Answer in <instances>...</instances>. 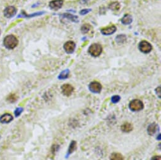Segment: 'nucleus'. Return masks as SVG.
I'll list each match as a JSON object with an SVG mask.
<instances>
[{"label":"nucleus","mask_w":161,"mask_h":160,"mask_svg":"<svg viewBox=\"0 0 161 160\" xmlns=\"http://www.w3.org/2000/svg\"><path fill=\"white\" fill-rule=\"evenodd\" d=\"M157 125L153 123V124H151L148 127V129H147V131H148V133L149 135H153L155 132L157 131Z\"/></svg>","instance_id":"4468645a"},{"label":"nucleus","mask_w":161,"mask_h":160,"mask_svg":"<svg viewBox=\"0 0 161 160\" xmlns=\"http://www.w3.org/2000/svg\"><path fill=\"white\" fill-rule=\"evenodd\" d=\"M63 47L66 53L72 54L75 51L76 45L73 41H68V42L65 44Z\"/></svg>","instance_id":"6e6552de"},{"label":"nucleus","mask_w":161,"mask_h":160,"mask_svg":"<svg viewBox=\"0 0 161 160\" xmlns=\"http://www.w3.org/2000/svg\"><path fill=\"white\" fill-rule=\"evenodd\" d=\"M62 93L64 95L69 97L73 92L74 88L70 84H65L61 86Z\"/></svg>","instance_id":"423d86ee"},{"label":"nucleus","mask_w":161,"mask_h":160,"mask_svg":"<svg viewBox=\"0 0 161 160\" xmlns=\"http://www.w3.org/2000/svg\"><path fill=\"white\" fill-rule=\"evenodd\" d=\"M138 49H139L144 54H148L152 50V46L149 42L144 40L140 42L139 45H138Z\"/></svg>","instance_id":"20e7f679"},{"label":"nucleus","mask_w":161,"mask_h":160,"mask_svg":"<svg viewBox=\"0 0 161 160\" xmlns=\"http://www.w3.org/2000/svg\"><path fill=\"white\" fill-rule=\"evenodd\" d=\"M7 100H8V102H10L11 103H13V102H15V101H17V97L15 95H10L8 97Z\"/></svg>","instance_id":"4be33fe9"},{"label":"nucleus","mask_w":161,"mask_h":160,"mask_svg":"<svg viewBox=\"0 0 161 160\" xmlns=\"http://www.w3.org/2000/svg\"><path fill=\"white\" fill-rule=\"evenodd\" d=\"M129 107L131 110L134 112L140 111L144 108V103L140 100H133L129 103Z\"/></svg>","instance_id":"7ed1b4c3"},{"label":"nucleus","mask_w":161,"mask_h":160,"mask_svg":"<svg viewBox=\"0 0 161 160\" xmlns=\"http://www.w3.org/2000/svg\"><path fill=\"white\" fill-rule=\"evenodd\" d=\"M132 22H133V18L129 14L125 15L121 19V23L123 25H125L131 24Z\"/></svg>","instance_id":"f8f14e48"},{"label":"nucleus","mask_w":161,"mask_h":160,"mask_svg":"<svg viewBox=\"0 0 161 160\" xmlns=\"http://www.w3.org/2000/svg\"><path fill=\"white\" fill-rule=\"evenodd\" d=\"M0 138H1V136H0Z\"/></svg>","instance_id":"cd10ccee"},{"label":"nucleus","mask_w":161,"mask_h":160,"mask_svg":"<svg viewBox=\"0 0 161 160\" xmlns=\"http://www.w3.org/2000/svg\"><path fill=\"white\" fill-rule=\"evenodd\" d=\"M111 100H112V102H113L114 103H117V102H118L119 101L120 97L118 95H115V96H113V97H112Z\"/></svg>","instance_id":"b1692460"},{"label":"nucleus","mask_w":161,"mask_h":160,"mask_svg":"<svg viewBox=\"0 0 161 160\" xmlns=\"http://www.w3.org/2000/svg\"><path fill=\"white\" fill-rule=\"evenodd\" d=\"M62 16L72 22H78V17L77 16H75L71 14H63Z\"/></svg>","instance_id":"f3484780"},{"label":"nucleus","mask_w":161,"mask_h":160,"mask_svg":"<svg viewBox=\"0 0 161 160\" xmlns=\"http://www.w3.org/2000/svg\"><path fill=\"white\" fill-rule=\"evenodd\" d=\"M92 11L91 9H83L82 11H80V14L82 15H85L87 14L89 12H91Z\"/></svg>","instance_id":"5701e85b"},{"label":"nucleus","mask_w":161,"mask_h":160,"mask_svg":"<svg viewBox=\"0 0 161 160\" xmlns=\"http://www.w3.org/2000/svg\"><path fill=\"white\" fill-rule=\"evenodd\" d=\"M110 160H124V158L120 153H113L111 154Z\"/></svg>","instance_id":"2eb2a0df"},{"label":"nucleus","mask_w":161,"mask_h":160,"mask_svg":"<svg viewBox=\"0 0 161 160\" xmlns=\"http://www.w3.org/2000/svg\"><path fill=\"white\" fill-rule=\"evenodd\" d=\"M13 119V116L10 113H4L0 117V122L3 124H8Z\"/></svg>","instance_id":"9b49d317"},{"label":"nucleus","mask_w":161,"mask_h":160,"mask_svg":"<svg viewBox=\"0 0 161 160\" xmlns=\"http://www.w3.org/2000/svg\"><path fill=\"white\" fill-rule=\"evenodd\" d=\"M151 160H161V157L160 156H155L151 158Z\"/></svg>","instance_id":"bb28decb"},{"label":"nucleus","mask_w":161,"mask_h":160,"mask_svg":"<svg viewBox=\"0 0 161 160\" xmlns=\"http://www.w3.org/2000/svg\"><path fill=\"white\" fill-rule=\"evenodd\" d=\"M102 52V47L99 44H93L88 48V52L93 57H97Z\"/></svg>","instance_id":"f03ea898"},{"label":"nucleus","mask_w":161,"mask_h":160,"mask_svg":"<svg viewBox=\"0 0 161 160\" xmlns=\"http://www.w3.org/2000/svg\"><path fill=\"white\" fill-rule=\"evenodd\" d=\"M3 44L6 48L8 49H13L17 46L19 41L15 36L13 35H9L4 39Z\"/></svg>","instance_id":"f257e3e1"},{"label":"nucleus","mask_w":161,"mask_h":160,"mask_svg":"<svg viewBox=\"0 0 161 160\" xmlns=\"http://www.w3.org/2000/svg\"><path fill=\"white\" fill-rule=\"evenodd\" d=\"M92 28L91 26L89 24H84L81 28V30L83 34L87 33L90 30V29Z\"/></svg>","instance_id":"6ab92c4d"},{"label":"nucleus","mask_w":161,"mask_h":160,"mask_svg":"<svg viewBox=\"0 0 161 160\" xmlns=\"http://www.w3.org/2000/svg\"><path fill=\"white\" fill-rule=\"evenodd\" d=\"M76 145H77V143H76V142L74 141L71 143L69 149H68V153L69 154H71V153H73L75 149H76Z\"/></svg>","instance_id":"aec40b11"},{"label":"nucleus","mask_w":161,"mask_h":160,"mask_svg":"<svg viewBox=\"0 0 161 160\" xmlns=\"http://www.w3.org/2000/svg\"><path fill=\"white\" fill-rule=\"evenodd\" d=\"M155 91H156V93H157V95L159 96V98H160V95H161L160 92H161V90H160V86H159L158 88H156Z\"/></svg>","instance_id":"a878e982"},{"label":"nucleus","mask_w":161,"mask_h":160,"mask_svg":"<svg viewBox=\"0 0 161 160\" xmlns=\"http://www.w3.org/2000/svg\"><path fill=\"white\" fill-rule=\"evenodd\" d=\"M17 13V9L13 6H8L4 10V15L7 18H12L14 17Z\"/></svg>","instance_id":"0eeeda50"},{"label":"nucleus","mask_w":161,"mask_h":160,"mask_svg":"<svg viewBox=\"0 0 161 160\" xmlns=\"http://www.w3.org/2000/svg\"><path fill=\"white\" fill-rule=\"evenodd\" d=\"M22 111H23V108H17L15 111V116L16 117H18L20 116V114L22 112Z\"/></svg>","instance_id":"393cba45"},{"label":"nucleus","mask_w":161,"mask_h":160,"mask_svg":"<svg viewBox=\"0 0 161 160\" xmlns=\"http://www.w3.org/2000/svg\"><path fill=\"white\" fill-rule=\"evenodd\" d=\"M126 40V37L124 35H119L116 37V40L118 44H122Z\"/></svg>","instance_id":"a211bd4d"},{"label":"nucleus","mask_w":161,"mask_h":160,"mask_svg":"<svg viewBox=\"0 0 161 160\" xmlns=\"http://www.w3.org/2000/svg\"><path fill=\"white\" fill-rule=\"evenodd\" d=\"M68 75H69V71L68 70H66L64 71H63L61 73L60 75L59 76V78L60 79H66L68 77Z\"/></svg>","instance_id":"412c9836"},{"label":"nucleus","mask_w":161,"mask_h":160,"mask_svg":"<svg viewBox=\"0 0 161 160\" xmlns=\"http://www.w3.org/2000/svg\"><path fill=\"white\" fill-rule=\"evenodd\" d=\"M109 8L110 9V10H113V11L119 10V8H120V4L117 1L113 2V3H111L109 4Z\"/></svg>","instance_id":"dca6fc26"},{"label":"nucleus","mask_w":161,"mask_h":160,"mask_svg":"<svg viewBox=\"0 0 161 160\" xmlns=\"http://www.w3.org/2000/svg\"><path fill=\"white\" fill-rule=\"evenodd\" d=\"M121 129L124 132H129L133 130V126L130 123L125 122L121 126Z\"/></svg>","instance_id":"ddd939ff"},{"label":"nucleus","mask_w":161,"mask_h":160,"mask_svg":"<svg viewBox=\"0 0 161 160\" xmlns=\"http://www.w3.org/2000/svg\"><path fill=\"white\" fill-rule=\"evenodd\" d=\"M63 4V0H53L50 3V7L53 10H58Z\"/></svg>","instance_id":"1a4fd4ad"},{"label":"nucleus","mask_w":161,"mask_h":160,"mask_svg":"<svg viewBox=\"0 0 161 160\" xmlns=\"http://www.w3.org/2000/svg\"><path fill=\"white\" fill-rule=\"evenodd\" d=\"M88 88L92 92L94 93H99L102 90V85L97 81H93L88 86Z\"/></svg>","instance_id":"39448f33"},{"label":"nucleus","mask_w":161,"mask_h":160,"mask_svg":"<svg viewBox=\"0 0 161 160\" xmlns=\"http://www.w3.org/2000/svg\"><path fill=\"white\" fill-rule=\"evenodd\" d=\"M116 27L114 25H112V26L106 27V28L101 29V32L104 35H110L113 34L116 32Z\"/></svg>","instance_id":"9d476101"}]
</instances>
